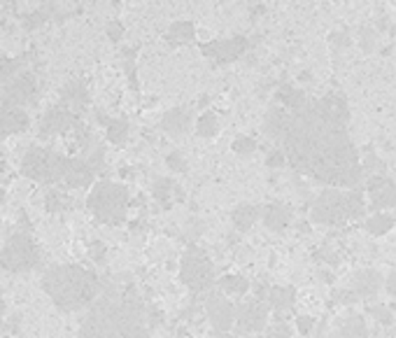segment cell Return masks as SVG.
<instances>
[{
	"instance_id": "6da1fadb",
	"label": "cell",
	"mask_w": 396,
	"mask_h": 338,
	"mask_svg": "<svg viewBox=\"0 0 396 338\" xmlns=\"http://www.w3.org/2000/svg\"><path fill=\"white\" fill-rule=\"evenodd\" d=\"M282 154L296 173L326 184L328 189H357L361 182L359 152L350 138V108L343 94L308 98L290 112L280 138Z\"/></svg>"
},
{
	"instance_id": "7a4b0ae2",
	"label": "cell",
	"mask_w": 396,
	"mask_h": 338,
	"mask_svg": "<svg viewBox=\"0 0 396 338\" xmlns=\"http://www.w3.org/2000/svg\"><path fill=\"white\" fill-rule=\"evenodd\" d=\"M82 338H150L136 287L110 289L103 299L93 301L82 322Z\"/></svg>"
},
{
	"instance_id": "3957f363",
	"label": "cell",
	"mask_w": 396,
	"mask_h": 338,
	"mask_svg": "<svg viewBox=\"0 0 396 338\" xmlns=\"http://www.w3.org/2000/svg\"><path fill=\"white\" fill-rule=\"evenodd\" d=\"M42 289L65 313H75L96 301L100 291L98 275L82 266H52L42 275Z\"/></svg>"
},
{
	"instance_id": "277c9868",
	"label": "cell",
	"mask_w": 396,
	"mask_h": 338,
	"mask_svg": "<svg viewBox=\"0 0 396 338\" xmlns=\"http://www.w3.org/2000/svg\"><path fill=\"white\" fill-rule=\"evenodd\" d=\"M366 215V201L361 189H326L315 198L310 217L315 224H326V227H335V224H345Z\"/></svg>"
},
{
	"instance_id": "5b68a950",
	"label": "cell",
	"mask_w": 396,
	"mask_h": 338,
	"mask_svg": "<svg viewBox=\"0 0 396 338\" xmlns=\"http://www.w3.org/2000/svg\"><path fill=\"white\" fill-rule=\"evenodd\" d=\"M86 205H89V210L98 222L119 224L124 222L126 210H129V189L124 184L103 180L93 184L91 194L86 198Z\"/></svg>"
},
{
	"instance_id": "8992f818",
	"label": "cell",
	"mask_w": 396,
	"mask_h": 338,
	"mask_svg": "<svg viewBox=\"0 0 396 338\" xmlns=\"http://www.w3.org/2000/svg\"><path fill=\"white\" fill-rule=\"evenodd\" d=\"M68 166H70L68 156L56 154L54 150H47V147H31L22 161V170L31 180L58 182L68 173Z\"/></svg>"
},
{
	"instance_id": "52a82bcc",
	"label": "cell",
	"mask_w": 396,
	"mask_h": 338,
	"mask_svg": "<svg viewBox=\"0 0 396 338\" xmlns=\"http://www.w3.org/2000/svg\"><path fill=\"white\" fill-rule=\"evenodd\" d=\"M40 261H42V255L29 234L10 236V241L0 250V266L10 273H24V271L40 266Z\"/></svg>"
},
{
	"instance_id": "ba28073f",
	"label": "cell",
	"mask_w": 396,
	"mask_h": 338,
	"mask_svg": "<svg viewBox=\"0 0 396 338\" xmlns=\"http://www.w3.org/2000/svg\"><path fill=\"white\" fill-rule=\"evenodd\" d=\"M180 280L189 287L193 294H203L212 287L214 268L210 257L200 248H189L184 252L182 264H180Z\"/></svg>"
},
{
	"instance_id": "9c48e42d",
	"label": "cell",
	"mask_w": 396,
	"mask_h": 338,
	"mask_svg": "<svg viewBox=\"0 0 396 338\" xmlns=\"http://www.w3.org/2000/svg\"><path fill=\"white\" fill-rule=\"evenodd\" d=\"M233 322L240 334H257L268 322V303L264 299H247L233 308Z\"/></svg>"
},
{
	"instance_id": "30bf717a",
	"label": "cell",
	"mask_w": 396,
	"mask_h": 338,
	"mask_svg": "<svg viewBox=\"0 0 396 338\" xmlns=\"http://www.w3.org/2000/svg\"><path fill=\"white\" fill-rule=\"evenodd\" d=\"M35 96H38V82L31 72H22V75L12 77L3 87V105H8V108L22 110L24 105L35 103Z\"/></svg>"
},
{
	"instance_id": "8fae6325",
	"label": "cell",
	"mask_w": 396,
	"mask_h": 338,
	"mask_svg": "<svg viewBox=\"0 0 396 338\" xmlns=\"http://www.w3.org/2000/svg\"><path fill=\"white\" fill-rule=\"evenodd\" d=\"M205 313L210 315V324L217 334H226L233 327V303L221 291H210L205 296Z\"/></svg>"
},
{
	"instance_id": "7c38bea8",
	"label": "cell",
	"mask_w": 396,
	"mask_h": 338,
	"mask_svg": "<svg viewBox=\"0 0 396 338\" xmlns=\"http://www.w3.org/2000/svg\"><path fill=\"white\" fill-rule=\"evenodd\" d=\"M366 191H368V198H371L373 208H378V210L396 208V182L392 177H387L385 173L368 175Z\"/></svg>"
},
{
	"instance_id": "4fadbf2b",
	"label": "cell",
	"mask_w": 396,
	"mask_h": 338,
	"mask_svg": "<svg viewBox=\"0 0 396 338\" xmlns=\"http://www.w3.org/2000/svg\"><path fill=\"white\" fill-rule=\"evenodd\" d=\"M247 38L243 35H236L231 40H214L210 45H203V54L214 58L217 63H231V61H238L240 56L247 51Z\"/></svg>"
},
{
	"instance_id": "5bb4252c",
	"label": "cell",
	"mask_w": 396,
	"mask_h": 338,
	"mask_svg": "<svg viewBox=\"0 0 396 338\" xmlns=\"http://www.w3.org/2000/svg\"><path fill=\"white\" fill-rule=\"evenodd\" d=\"M77 126V119L72 112H68L61 105H56V108H49L45 112L42 122H40V136L42 138H52V136H61L65 131L75 129Z\"/></svg>"
},
{
	"instance_id": "9a60e30c",
	"label": "cell",
	"mask_w": 396,
	"mask_h": 338,
	"mask_svg": "<svg viewBox=\"0 0 396 338\" xmlns=\"http://www.w3.org/2000/svg\"><path fill=\"white\" fill-rule=\"evenodd\" d=\"M382 284H385V280H382V275L378 273V271L364 268V271H357V273L352 275L347 289H352L359 301H371V299H375V294L380 291Z\"/></svg>"
},
{
	"instance_id": "2e32d148",
	"label": "cell",
	"mask_w": 396,
	"mask_h": 338,
	"mask_svg": "<svg viewBox=\"0 0 396 338\" xmlns=\"http://www.w3.org/2000/svg\"><path fill=\"white\" fill-rule=\"evenodd\" d=\"M86 103H89V91L79 79H72L68 82L65 87L61 89V108H65L68 112H82L86 108Z\"/></svg>"
},
{
	"instance_id": "e0dca14e",
	"label": "cell",
	"mask_w": 396,
	"mask_h": 338,
	"mask_svg": "<svg viewBox=\"0 0 396 338\" xmlns=\"http://www.w3.org/2000/svg\"><path fill=\"white\" fill-rule=\"evenodd\" d=\"M292 208L287 203H271L266 205V208H261V220L271 231H285L287 227L292 224Z\"/></svg>"
},
{
	"instance_id": "ac0fdd59",
	"label": "cell",
	"mask_w": 396,
	"mask_h": 338,
	"mask_svg": "<svg viewBox=\"0 0 396 338\" xmlns=\"http://www.w3.org/2000/svg\"><path fill=\"white\" fill-rule=\"evenodd\" d=\"M29 126V115L19 108H0V136H15Z\"/></svg>"
},
{
	"instance_id": "d6986e66",
	"label": "cell",
	"mask_w": 396,
	"mask_h": 338,
	"mask_svg": "<svg viewBox=\"0 0 396 338\" xmlns=\"http://www.w3.org/2000/svg\"><path fill=\"white\" fill-rule=\"evenodd\" d=\"M191 126V112L187 108H173L168 110L161 119V129L173 136H184Z\"/></svg>"
},
{
	"instance_id": "ffe728a7",
	"label": "cell",
	"mask_w": 396,
	"mask_h": 338,
	"mask_svg": "<svg viewBox=\"0 0 396 338\" xmlns=\"http://www.w3.org/2000/svg\"><path fill=\"white\" fill-rule=\"evenodd\" d=\"M93 170L89 168V163L82 161V159H70V166H68V173H65V184L72 189H82V187H89L93 182Z\"/></svg>"
},
{
	"instance_id": "44dd1931",
	"label": "cell",
	"mask_w": 396,
	"mask_h": 338,
	"mask_svg": "<svg viewBox=\"0 0 396 338\" xmlns=\"http://www.w3.org/2000/svg\"><path fill=\"white\" fill-rule=\"evenodd\" d=\"M287 117H290V112L285 108H278V105H273V108L268 110V115L264 119V134L271 138V140L280 143L282 134H285V126H287Z\"/></svg>"
},
{
	"instance_id": "7402d4cb",
	"label": "cell",
	"mask_w": 396,
	"mask_h": 338,
	"mask_svg": "<svg viewBox=\"0 0 396 338\" xmlns=\"http://www.w3.org/2000/svg\"><path fill=\"white\" fill-rule=\"evenodd\" d=\"M259 217H261V208H257V205H252V203H240L233 208L231 222L238 231H247L254 227V222H257Z\"/></svg>"
},
{
	"instance_id": "603a6c76",
	"label": "cell",
	"mask_w": 396,
	"mask_h": 338,
	"mask_svg": "<svg viewBox=\"0 0 396 338\" xmlns=\"http://www.w3.org/2000/svg\"><path fill=\"white\" fill-rule=\"evenodd\" d=\"M268 308H275L278 313H285L296 301V289L294 287H271L268 289Z\"/></svg>"
},
{
	"instance_id": "cb8c5ba5",
	"label": "cell",
	"mask_w": 396,
	"mask_h": 338,
	"mask_svg": "<svg viewBox=\"0 0 396 338\" xmlns=\"http://www.w3.org/2000/svg\"><path fill=\"white\" fill-rule=\"evenodd\" d=\"M338 338H368V327L364 322V317L357 313H350L343 317L338 327Z\"/></svg>"
},
{
	"instance_id": "d4e9b609",
	"label": "cell",
	"mask_w": 396,
	"mask_h": 338,
	"mask_svg": "<svg viewBox=\"0 0 396 338\" xmlns=\"http://www.w3.org/2000/svg\"><path fill=\"white\" fill-rule=\"evenodd\" d=\"M275 98H278V101L285 105L287 112H294V110L303 108L306 101H308V96L303 94V91L294 89L292 84H282V87L278 89V94H275Z\"/></svg>"
},
{
	"instance_id": "484cf974",
	"label": "cell",
	"mask_w": 396,
	"mask_h": 338,
	"mask_svg": "<svg viewBox=\"0 0 396 338\" xmlns=\"http://www.w3.org/2000/svg\"><path fill=\"white\" fill-rule=\"evenodd\" d=\"M394 224H396V220H394L392 215H387V213H375V215H371V217L366 220L364 229H366L371 236H385L387 231L394 229Z\"/></svg>"
},
{
	"instance_id": "4316f807",
	"label": "cell",
	"mask_w": 396,
	"mask_h": 338,
	"mask_svg": "<svg viewBox=\"0 0 396 338\" xmlns=\"http://www.w3.org/2000/svg\"><path fill=\"white\" fill-rule=\"evenodd\" d=\"M193 35H196V31H193V24L191 22H177L171 26V31H168V42L171 45H187L191 42Z\"/></svg>"
},
{
	"instance_id": "83f0119b",
	"label": "cell",
	"mask_w": 396,
	"mask_h": 338,
	"mask_svg": "<svg viewBox=\"0 0 396 338\" xmlns=\"http://www.w3.org/2000/svg\"><path fill=\"white\" fill-rule=\"evenodd\" d=\"M219 287L224 294H236V296H243L247 289H250V282L245 280L243 275H226L219 280Z\"/></svg>"
},
{
	"instance_id": "f1b7e54d",
	"label": "cell",
	"mask_w": 396,
	"mask_h": 338,
	"mask_svg": "<svg viewBox=\"0 0 396 338\" xmlns=\"http://www.w3.org/2000/svg\"><path fill=\"white\" fill-rule=\"evenodd\" d=\"M219 131V119L214 112H203L196 122V134L203 136V138H214Z\"/></svg>"
},
{
	"instance_id": "f546056e",
	"label": "cell",
	"mask_w": 396,
	"mask_h": 338,
	"mask_svg": "<svg viewBox=\"0 0 396 338\" xmlns=\"http://www.w3.org/2000/svg\"><path fill=\"white\" fill-rule=\"evenodd\" d=\"M107 138L115 145H124L126 138H129V122L126 119H110V124H107Z\"/></svg>"
},
{
	"instance_id": "4dcf8cb0",
	"label": "cell",
	"mask_w": 396,
	"mask_h": 338,
	"mask_svg": "<svg viewBox=\"0 0 396 338\" xmlns=\"http://www.w3.org/2000/svg\"><path fill=\"white\" fill-rule=\"evenodd\" d=\"M366 313L371 315L380 327H389V324L394 322L392 310H389L387 306H382V303H371V306H366Z\"/></svg>"
},
{
	"instance_id": "1f68e13d",
	"label": "cell",
	"mask_w": 396,
	"mask_h": 338,
	"mask_svg": "<svg viewBox=\"0 0 396 338\" xmlns=\"http://www.w3.org/2000/svg\"><path fill=\"white\" fill-rule=\"evenodd\" d=\"M19 65H22V61H19V58L0 56V82H3V84H8L12 77H17Z\"/></svg>"
},
{
	"instance_id": "d6a6232c",
	"label": "cell",
	"mask_w": 396,
	"mask_h": 338,
	"mask_svg": "<svg viewBox=\"0 0 396 338\" xmlns=\"http://www.w3.org/2000/svg\"><path fill=\"white\" fill-rule=\"evenodd\" d=\"M231 150L236 152V154H240V156H250V154L257 152V140L250 138V136H238L236 140H233Z\"/></svg>"
},
{
	"instance_id": "836d02e7",
	"label": "cell",
	"mask_w": 396,
	"mask_h": 338,
	"mask_svg": "<svg viewBox=\"0 0 396 338\" xmlns=\"http://www.w3.org/2000/svg\"><path fill=\"white\" fill-rule=\"evenodd\" d=\"M173 189H175V184H173V180H168V177H157L154 180V198H159L161 203H166L173 196Z\"/></svg>"
},
{
	"instance_id": "e575fe53",
	"label": "cell",
	"mask_w": 396,
	"mask_h": 338,
	"mask_svg": "<svg viewBox=\"0 0 396 338\" xmlns=\"http://www.w3.org/2000/svg\"><path fill=\"white\" fill-rule=\"evenodd\" d=\"M47 210H49V213H58V210H65L68 208V196L65 194H61V191H49V194H47Z\"/></svg>"
},
{
	"instance_id": "d590c367",
	"label": "cell",
	"mask_w": 396,
	"mask_h": 338,
	"mask_svg": "<svg viewBox=\"0 0 396 338\" xmlns=\"http://www.w3.org/2000/svg\"><path fill=\"white\" fill-rule=\"evenodd\" d=\"M331 299L335 303H343V306H352V303H357V294H354L352 289H333V294H331Z\"/></svg>"
},
{
	"instance_id": "8d00e7d4",
	"label": "cell",
	"mask_w": 396,
	"mask_h": 338,
	"mask_svg": "<svg viewBox=\"0 0 396 338\" xmlns=\"http://www.w3.org/2000/svg\"><path fill=\"white\" fill-rule=\"evenodd\" d=\"M86 163H89V168L93 170V173H98V170L105 166V150L98 145V147L91 152V156H89V161H86Z\"/></svg>"
},
{
	"instance_id": "74e56055",
	"label": "cell",
	"mask_w": 396,
	"mask_h": 338,
	"mask_svg": "<svg viewBox=\"0 0 396 338\" xmlns=\"http://www.w3.org/2000/svg\"><path fill=\"white\" fill-rule=\"evenodd\" d=\"M168 168L173 170V173H184L187 170V161L182 159L180 152H173V154H168Z\"/></svg>"
},
{
	"instance_id": "f35d334b",
	"label": "cell",
	"mask_w": 396,
	"mask_h": 338,
	"mask_svg": "<svg viewBox=\"0 0 396 338\" xmlns=\"http://www.w3.org/2000/svg\"><path fill=\"white\" fill-rule=\"evenodd\" d=\"M328 42H331L333 49H343V47H347V45H350V35H347L345 31L331 33V35H328Z\"/></svg>"
},
{
	"instance_id": "ab89813d",
	"label": "cell",
	"mask_w": 396,
	"mask_h": 338,
	"mask_svg": "<svg viewBox=\"0 0 396 338\" xmlns=\"http://www.w3.org/2000/svg\"><path fill=\"white\" fill-rule=\"evenodd\" d=\"M285 163H287V159H285V154H282V150H273L271 154L266 156L268 168H282Z\"/></svg>"
},
{
	"instance_id": "60d3db41",
	"label": "cell",
	"mask_w": 396,
	"mask_h": 338,
	"mask_svg": "<svg viewBox=\"0 0 396 338\" xmlns=\"http://www.w3.org/2000/svg\"><path fill=\"white\" fill-rule=\"evenodd\" d=\"M361 49L364 51H373L375 49V33L371 29H361Z\"/></svg>"
},
{
	"instance_id": "b9f144b4",
	"label": "cell",
	"mask_w": 396,
	"mask_h": 338,
	"mask_svg": "<svg viewBox=\"0 0 396 338\" xmlns=\"http://www.w3.org/2000/svg\"><path fill=\"white\" fill-rule=\"evenodd\" d=\"M105 252H107V248H105L103 241H93V243L89 245V257H91L93 261H103Z\"/></svg>"
},
{
	"instance_id": "7bdbcfd3",
	"label": "cell",
	"mask_w": 396,
	"mask_h": 338,
	"mask_svg": "<svg viewBox=\"0 0 396 338\" xmlns=\"http://www.w3.org/2000/svg\"><path fill=\"white\" fill-rule=\"evenodd\" d=\"M122 35H124L122 24H119V22H110V24H107V38H110L112 42H119V40H122Z\"/></svg>"
},
{
	"instance_id": "ee69618b",
	"label": "cell",
	"mask_w": 396,
	"mask_h": 338,
	"mask_svg": "<svg viewBox=\"0 0 396 338\" xmlns=\"http://www.w3.org/2000/svg\"><path fill=\"white\" fill-rule=\"evenodd\" d=\"M268 338H292V334H290V327H287V324H275V327L268 331Z\"/></svg>"
},
{
	"instance_id": "f6af8a7d",
	"label": "cell",
	"mask_w": 396,
	"mask_h": 338,
	"mask_svg": "<svg viewBox=\"0 0 396 338\" xmlns=\"http://www.w3.org/2000/svg\"><path fill=\"white\" fill-rule=\"evenodd\" d=\"M296 327H299L301 334H310L312 327H315V320H312V317H308V315H301L296 320Z\"/></svg>"
},
{
	"instance_id": "bcb514c9",
	"label": "cell",
	"mask_w": 396,
	"mask_h": 338,
	"mask_svg": "<svg viewBox=\"0 0 396 338\" xmlns=\"http://www.w3.org/2000/svg\"><path fill=\"white\" fill-rule=\"evenodd\" d=\"M385 289H387L389 296H394V299H396V268L389 271V275H387V280H385Z\"/></svg>"
},
{
	"instance_id": "7dc6e473",
	"label": "cell",
	"mask_w": 396,
	"mask_h": 338,
	"mask_svg": "<svg viewBox=\"0 0 396 338\" xmlns=\"http://www.w3.org/2000/svg\"><path fill=\"white\" fill-rule=\"evenodd\" d=\"M3 310H5V306H3V299H0V315H3Z\"/></svg>"
},
{
	"instance_id": "c3c4849f",
	"label": "cell",
	"mask_w": 396,
	"mask_h": 338,
	"mask_svg": "<svg viewBox=\"0 0 396 338\" xmlns=\"http://www.w3.org/2000/svg\"><path fill=\"white\" fill-rule=\"evenodd\" d=\"M0 201H5V191L3 189H0Z\"/></svg>"
}]
</instances>
